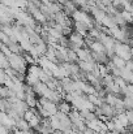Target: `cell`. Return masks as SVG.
<instances>
[{
  "instance_id": "cell-1",
  "label": "cell",
  "mask_w": 133,
  "mask_h": 134,
  "mask_svg": "<svg viewBox=\"0 0 133 134\" xmlns=\"http://www.w3.org/2000/svg\"><path fill=\"white\" fill-rule=\"evenodd\" d=\"M115 55L120 56V57L124 59L125 61H129V60H132V57H133V48L128 44V43H120V42H116Z\"/></svg>"
},
{
  "instance_id": "cell-2",
  "label": "cell",
  "mask_w": 133,
  "mask_h": 134,
  "mask_svg": "<svg viewBox=\"0 0 133 134\" xmlns=\"http://www.w3.org/2000/svg\"><path fill=\"white\" fill-rule=\"evenodd\" d=\"M39 105H41L44 111L48 113V116H50V117H51V116L57 115V112H59V105H57L56 103H54V102L48 100V99L39 98Z\"/></svg>"
},
{
  "instance_id": "cell-3",
  "label": "cell",
  "mask_w": 133,
  "mask_h": 134,
  "mask_svg": "<svg viewBox=\"0 0 133 134\" xmlns=\"http://www.w3.org/2000/svg\"><path fill=\"white\" fill-rule=\"evenodd\" d=\"M111 61H112V64H114L116 68H119V69H123V68H125V65H127V61H125L124 59H121L120 56H118V55H115V56L111 59Z\"/></svg>"
},
{
  "instance_id": "cell-4",
  "label": "cell",
  "mask_w": 133,
  "mask_h": 134,
  "mask_svg": "<svg viewBox=\"0 0 133 134\" xmlns=\"http://www.w3.org/2000/svg\"><path fill=\"white\" fill-rule=\"evenodd\" d=\"M124 99V104H125V109H133V95H127L123 98Z\"/></svg>"
},
{
  "instance_id": "cell-5",
  "label": "cell",
  "mask_w": 133,
  "mask_h": 134,
  "mask_svg": "<svg viewBox=\"0 0 133 134\" xmlns=\"http://www.w3.org/2000/svg\"><path fill=\"white\" fill-rule=\"evenodd\" d=\"M125 113H127L128 121H129V124H131V126H132L133 125V109H128V111H125Z\"/></svg>"
},
{
  "instance_id": "cell-6",
  "label": "cell",
  "mask_w": 133,
  "mask_h": 134,
  "mask_svg": "<svg viewBox=\"0 0 133 134\" xmlns=\"http://www.w3.org/2000/svg\"><path fill=\"white\" fill-rule=\"evenodd\" d=\"M56 1H57L59 4H63V5H64V4L67 3V0H56Z\"/></svg>"
},
{
  "instance_id": "cell-7",
  "label": "cell",
  "mask_w": 133,
  "mask_h": 134,
  "mask_svg": "<svg viewBox=\"0 0 133 134\" xmlns=\"http://www.w3.org/2000/svg\"><path fill=\"white\" fill-rule=\"evenodd\" d=\"M106 134H115V133H112V132H107Z\"/></svg>"
}]
</instances>
